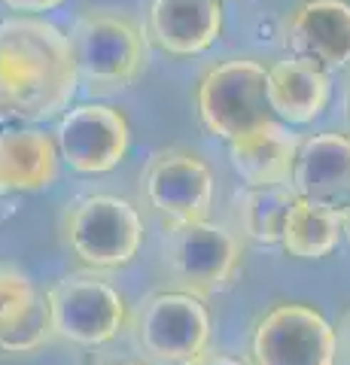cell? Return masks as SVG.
Returning a JSON list of instances; mask_svg holds the SVG:
<instances>
[{
    "mask_svg": "<svg viewBox=\"0 0 350 365\" xmlns=\"http://www.w3.org/2000/svg\"><path fill=\"white\" fill-rule=\"evenodd\" d=\"M195 110L205 131L232 143L274 122L268 107V67L256 58H225L207 67L195 86Z\"/></svg>",
    "mask_w": 350,
    "mask_h": 365,
    "instance_id": "cell-3",
    "label": "cell"
},
{
    "mask_svg": "<svg viewBox=\"0 0 350 365\" xmlns=\"http://www.w3.org/2000/svg\"><path fill=\"white\" fill-rule=\"evenodd\" d=\"M213 189L210 168L189 150L159 153L143 177V198L168 225L207 220Z\"/></svg>",
    "mask_w": 350,
    "mask_h": 365,
    "instance_id": "cell-10",
    "label": "cell"
},
{
    "mask_svg": "<svg viewBox=\"0 0 350 365\" xmlns=\"http://www.w3.org/2000/svg\"><path fill=\"white\" fill-rule=\"evenodd\" d=\"M55 338L80 347H101L116 338L128 323L122 292L101 274L73 271L46 292Z\"/></svg>",
    "mask_w": 350,
    "mask_h": 365,
    "instance_id": "cell-6",
    "label": "cell"
},
{
    "mask_svg": "<svg viewBox=\"0 0 350 365\" xmlns=\"http://www.w3.org/2000/svg\"><path fill=\"white\" fill-rule=\"evenodd\" d=\"M0 4L21 16H37V13H52V9H58L67 0H0Z\"/></svg>",
    "mask_w": 350,
    "mask_h": 365,
    "instance_id": "cell-21",
    "label": "cell"
},
{
    "mask_svg": "<svg viewBox=\"0 0 350 365\" xmlns=\"http://www.w3.org/2000/svg\"><path fill=\"white\" fill-rule=\"evenodd\" d=\"M64 247L92 271H116L138 259L143 220L138 207L116 195H86L61 216Z\"/></svg>",
    "mask_w": 350,
    "mask_h": 365,
    "instance_id": "cell-4",
    "label": "cell"
},
{
    "mask_svg": "<svg viewBox=\"0 0 350 365\" xmlns=\"http://www.w3.org/2000/svg\"><path fill=\"white\" fill-rule=\"evenodd\" d=\"M61 162L76 174H107L119 168L131 146V125L125 113L104 101L64 110L52 134Z\"/></svg>",
    "mask_w": 350,
    "mask_h": 365,
    "instance_id": "cell-9",
    "label": "cell"
},
{
    "mask_svg": "<svg viewBox=\"0 0 350 365\" xmlns=\"http://www.w3.org/2000/svg\"><path fill=\"white\" fill-rule=\"evenodd\" d=\"M292 201H296V192L289 189V182L247 186L244 195H238V201H235L241 235L256 247H277L284 237Z\"/></svg>",
    "mask_w": 350,
    "mask_h": 365,
    "instance_id": "cell-18",
    "label": "cell"
},
{
    "mask_svg": "<svg viewBox=\"0 0 350 365\" xmlns=\"http://www.w3.org/2000/svg\"><path fill=\"white\" fill-rule=\"evenodd\" d=\"M253 365H335L338 335L311 304H277L259 319L250 338Z\"/></svg>",
    "mask_w": 350,
    "mask_h": 365,
    "instance_id": "cell-8",
    "label": "cell"
},
{
    "mask_svg": "<svg viewBox=\"0 0 350 365\" xmlns=\"http://www.w3.org/2000/svg\"><path fill=\"white\" fill-rule=\"evenodd\" d=\"M329 104V73L302 58H280L268 67V107L277 122L308 125Z\"/></svg>",
    "mask_w": 350,
    "mask_h": 365,
    "instance_id": "cell-14",
    "label": "cell"
},
{
    "mask_svg": "<svg viewBox=\"0 0 350 365\" xmlns=\"http://www.w3.org/2000/svg\"><path fill=\"white\" fill-rule=\"evenodd\" d=\"M347 125H350V88H347Z\"/></svg>",
    "mask_w": 350,
    "mask_h": 365,
    "instance_id": "cell-25",
    "label": "cell"
},
{
    "mask_svg": "<svg viewBox=\"0 0 350 365\" xmlns=\"http://www.w3.org/2000/svg\"><path fill=\"white\" fill-rule=\"evenodd\" d=\"M165 265L183 292L198 299L225 292L241 271V241L220 222L195 220L171 225L165 237Z\"/></svg>",
    "mask_w": 350,
    "mask_h": 365,
    "instance_id": "cell-5",
    "label": "cell"
},
{
    "mask_svg": "<svg viewBox=\"0 0 350 365\" xmlns=\"http://www.w3.org/2000/svg\"><path fill=\"white\" fill-rule=\"evenodd\" d=\"M341 232H344V237L350 241V207H347V210H341Z\"/></svg>",
    "mask_w": 350,
    "mask_h": 365,
    "instance_id": "cell-24",
    "label": "cell"
},
{
    "mask_svg": "<svg viewBox=\"0 0 350 365\" xmlns=\"http://www.w3.org/2000/svg\"><path fill=\"white\" fill-rule=\"evenodd\" d=\"M58 150L52 134L40 128L0 131V192H40L58 177Z\"/></svg>",
    "mask_w": 350,
    "mask_h": 365,
    "instance_id": "cell-15",
    "label": "cell"
},
{
    "mask_svg": "<svg viewBox=\"0 0 350 365\" xmlns=\"http://www.w3.org/2000/svg\"><path fill=\"white\" fill-rule=\"evenodd\" d=\"M335 335H338V356L350 365V314L344 317V323H341V329H338Z\"/></svg>",
    "mask_w": 350,
    "mask_h": 365,
    "instance_id": "cell-23",
    "label": "cell"
},
{
    "mask_svg": "<svg viewBox=\"0 0 350 365\" xmlns=\"http://www.w3.org/2000/svg\"><path fill=\"white\" fill-rule=\"evenodd\" d=\"M299 140L284 122H268L259 131L229 143V162L247 186H277L289 182Z\"/></svg>",
    "mask_w": 350,
    "mask_h": 365,
    "instance_id": "cell-16",
    "label": "cell"
},
{
    "mask_svg": "<svg viewBox=\"0 0 350 365\" xmlns=\"http://www.w3.org/2000/svg\"><path fill=\"white\" fill-rule=\"evenodd\" d=\"M67 34L37 16L0 21V116L46 122L67 110L76 91Z\"/></svg>",
    "mask_w": 350,
    "mask_h": 365,
    "instance_id": "cell-1",
    "label": "cell"
},
{
    "mask_svg": "<svg viewBox=\"0 0 350 365\" xmlns=\"http://www.w3.org/2000/svg\"><path fill=\"white\" fill-rule=\"evenodd\" d=\"M222 0H153L146 40L171 58H195L222 37Z\"/></svg>",
    "mask_w": 350,
    "mask_h": 365,
    "instance_id": "cell-13",
    "label": "cell"
},
{
    "mask_svg": "<svg viewBox=\"0 0 350 365\" xmlns=\"http://www.w3.org/2000/svg\"><path fill=\"white\" fill-rule=\"evenodd\" d=\"M134 344L153 362L183 365L210 344V314L205 299L183 289L143 299L131 319Z\"/></svg>",
    "mask_w": 350,
    "mask_h": 365,
    "instance_id": "cell-7",
    "label": "cell"
},
{
    "mask_svg": "<svg viewBox=\"0 0 350 365\" xmlns=\"http://www.w3.org/2000/svg\"><path fill=\"white\" fill-rule=\"evenodd\" d=\"M52 338H55V329H52L49 302H46V295H37V302L13 326H6L0 332V353H6V356H25V353H37Z\"/></svg>",
    "mask_w": 350,
    "mask_h": 365,
    "instance_id": "cell-19",
    "label": "cell"
},
{
    "mask_svg": "<svg viewBox=\"0 0 350 365\" xmlns=\"http://www.w3.org/2000/svg\"><path fill=\"white\" fill-rule=\"evenodd\" d=\"M289 189L299 198L332 210L350 207V137L320 131L299 140L289 170Z\"/></svg>",
    "mask_w": 350,
    "mask_h": 365,
    "instance_id": "cell-12",
    "label": "cell"
},
{
    "mask_svg": "<svg viewBox=\"0 0 350 365\" xmlns=\"http://www.w3.org/2000/svg\"><path fill=\"white\" fill-rule=\"evenodd\" d=\"M116 365H140V362H116Z\"/></svg>",
    "mask_w": 350,
    "mask_h": 365,
    "instance_id": "cell-26",
    "label": "cell"
},
{
    "mask_svg": "<svg viewBox=\"0 0 350 365\" xmlns=\"http://www.w3.org/2000/svg\"><path fill=\"white\" fill-rule=\"evenodd\" d=\"M341 213L323 204H314L308 198L292 201L287 225H284V237L280 247L296 259H326L332 256L338 244H341Z\"/></svg>",
    "mask_w": 350,
    "mask_h": 365,
    "instance_id": "cell-17",
    "label": "cell"
},
{
    "mask_svg": "<svg viewBox=\"0 0 350 365\" xmlns=\"http://www.w3.org/2000/svg\"><path fill=\"white\" fill-rule=\"evenodd\" d=\"M284 46L292 58L317 64L326 73L350 67V4L302 0L284 19Z\"/></svg>",
    "mask_w": 350,
    "mask_h": 365,
    "instance_id": "cell-11",
    "label": "cell"
},
{
    "mask_svg": "<svg viewBox=\"0 0 350 365\" xmlns=\"http://www.w3.org/2000/svg\"><path fill=\"white\" fill-rule=\"evenodd\" d=\"M71 55L76 67V83L92 95H119L143 76L150 64V40L138 21L116 9H88L73 21Z\"/></svg>",
    "mask_w": 350,
    "mask_h": 365,
    "instance_id": "cell-2",
    "label": "cell"
},
{
    "mask_svg": "<svg viewBox=\"0 0 350 365\" xmlns=\"http://www.w3.org/2000/svg\"><path fill=\"white\" fill-rule=\"evenodd\" d=\"M183 365H244L238 356H232V353H222V350H201L198 356H192L189 362Z\"/></svg>",
    "mask_w": 350,
    "mask_h": 365,
    "instance_id": "cell-22",
    "label": "cell"
},
{
    "mask_svg": "<svg viewBox=\"0 0 350 365\" xmlns=\"http://www.w3.org/2000/svg\"><path fill=\"white\" fill-rule=\"evenodd\" d=\"M37 295L40 292L34 289V283L25 274L0 268V332L16 323V319L37 302Z\"/></svg>",
    "mask_w": 350,
    "mask_h": 365,
    "instance_id": "cell-20",
    "label": "cell"
}]
</instances>
